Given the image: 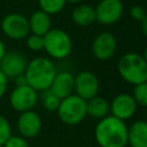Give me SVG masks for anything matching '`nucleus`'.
I'll list each match as a JSON object with an SVG mask.
<instances>
[{"mask_svg": "<svg viewBox=\"0 0 147 147\" xmlns=\"http://www.w3.org/2000/svg\"><path fill=\"white\" fill-rule=\"evenodd\" d=\"M94 138L100 147H125L127 145V125L124 121L108 115L96 123Z\"/></svg>", "mask_w": 147, "mask_h": 147, "instance_id": "f257e3e1", "label": "nucleus"}, {"mask_svg": "<svg viewBox=\"0 0 147 147\" xmlns=\"http://www.w3.org/2000/svg\"><path fill=\"white\" fill-rule=\"evenodd\" d=\"M55 75L56 68L54 63L44 56L34 57L28 62L24 71L26 84L37 92L49 90Z\"/></svg>", "mask_w": 147, "mask_h": 147, "instance_id": "f03ea898", "label": "nucleus"}, {"mask_svg": "<svg viewBox=\"0 0 147 147\" xmlns=\"http://www.w3.org/2000/svg\"><path fill=\"white\" fill-rule=\"evenodd\" d=\"M117 71L124 82L133 86L147 82V62L138 53L123 54L117 62Z\"/></svg>", "mask_w": 147, "mask_h": 147, "instance_id": "7ed1b4c3", "label": "nucleus"}, {"mask_svg": "<svg viewBox=\"0 0 147 147\" xmlns=\"http://www.w3.org/2000/svg\"><path fill=\"white\" fill-rule=\"evenodd\" d=\"M56 114L62 123L67 125H77L87 116L86 100L74 93L60 101Z\"/></svg>", "mask_w": 147, "mask_h": 147, "instance_id": "20e7f679", "label": "nucleus"}, {"mask_svg": "<svg viewBox=\"0 0 147 147\" xmlns=\"http://www.w3.org/2000/svg\"><path fill=\"white\" fill-rule=\"evenodd\" d=\"M44 51L52 59L63 60L72 51V40L64 30L51 29L44 36Z\"/></svg>", "mask_w": 147, "mask_h": 147, "instance_id": "39448f33", "label": "nucleus"}, {"mask_svg": "<svg viewBox=\"0 0 147 147\" xmlns=\"http://www.w3.org/2000/svg\"><path fill=\"white\" fill-rule=\"evenodd\" d=\"M2 33L14 40H21L29 36L30 28L29 21L25 16L18 13L7 14L0 23Z\"/></svg>", "mask_w": 147, "mask_h": 147, "instance_id": "423d86ee", "label": "nucleus"}, {"mask_svg": "<svg viewBox=\"0 0 147 147\" xmlns=\"http://www.w3.org/2000/svg\"><path fill=\"white\" fill-rule=\"evenodd\" d=\"M37 101H38L37 91L33 90L28 84L22 86H16L9 95L10 107L18 113L32 110Z\"/></svg>", "mask_w": 147, "mask_h": 147, "instance_id": "0eeeda50", "label": "nucleus"}, {"mask_svg": "<svg viewBox=\"0 0 147 147\" xmlns=\"http://www.w3.org/2000/svg\"><path fill=\"white\" fill-rule=\"evenodd\" d=\"M94 11L96 22L102 25H111L121 20L124 6L121 0H101L94 8Z\"/></svg>", "mask_w": 147, "mask_h": 147, "instance_id": "6e6552de", "label": "nucleus"}, {"mask_svg": "<svg viewBox=\"0 0 147 147\" xmlns=\"http://www.w3.org/2000/svg\"><path fill=\"white\" fill-rule=\"evenodd\" d=\"M100 90L99 79L94 72L83 70L75 76V90L74 93L84 100H90L98 95Z\"/></svg>", "mask_w": 147, "mask_h": 147, "instance_id": "1a4fd4ad", "label": "nucleus"}, {"mask_svg": "<svg viewBox=\"0 0 147 147\" xmlns=\"http://www.w3.org/2000/svg\"><path fill=\"white\" fill-rule=\"evenodd\" d=\"M117 49V41L113 33L101 32L92 41V53L95 59L107 61L111 59Z\"/></svg>", "mask_w": 147, "mask_h": 147, "instance_id": "9d476101", "label": "nucleus"}, {"mask_svg": "<svg viewBox=\"0 0 147 147\" xmlns=\"http://www.w3.org/2000/svg\"><path fill=\"white\" fill-rule=\"evenodd\" d=\"M109 105L111 115L124 122L132 118L138 108V105L136 103L133 96L127 93H121L116 95Z\"/></svg>", "mask_w": 147, "mask_h": 147, "instance_id": "9b49d317", "label": "nucleus"}, {"mask_svg": "<svg viewBox=\"0 0 147 147\" xmlns=\"http://www.w3.org/2000/svg\"><path fill=\"white\" fill-rule=\"evenodd\" d=\"M41 118L38 113L33 110L23 111L17 119V130L24 139H32L37 137L41 131Z\"/></svg>", "mask_w": 147, "mask_h": 147, "instance_id": "f8f14e48", "label": "nucleus"}, {"mask_svg": "<svg viewBox=\"0 0 147 147\" xmlns=\"http://www.w3.org/2000/svg\"><path fill=\"white\" fill-rule=\"evenodd\" d=\"M25 57L15 51L6 52L3 57L0 61V70L7 78H16L24 74L26 68Z\"/></svg>", "mask_w": 147, "mask_h": 147, "instance_id": "ddd939ff", "label": "nucleus"}, {"mask_svg": "<svg viewBox=\"0 0 147 147\" xmlns=\"http://www.w3.org/2000/svg\"><path fill=\"white\" fill-rule=\"evenodd\" d=\"M75 90V77L69 71H60L56 72L53 83L49 87V91L56 95L59 99H64L71 94H74Z\"/></svg>", "mask_w": 147, "mask_h": 147, "instance_id": "4468645a", "label": "nucleus"}, {"mask_svg": "<svg viewBox=\"0 0 147 147\" xmlns=\"http://www.w3.org/2000/svg\"><path fill=\"white\" fill-rule=\"evenodd\" d=\"M127 145L130 147H147V122L139 119L127 126Z\"/></svg>", "mask_w": 147, "mask_h": 147, "instance_id": "2eb2a0df", "label": "nucleus"}, {"mask_svg": "<svg viewBox=\"0 0 147 147\" xmlns=\"http://www.w3.org/2000/svg\"><path fill=\"white\" fill-rule=\"evenodd\" d=\"M29 21V28L30 32L38 36H45L51 29H52V21L51 15L42 10H36L31 14V16L28 18Z\"/></svg>", "mask_w": 147, "mask_h": 147, "instance_id": "dca6fc26", "label": "nucleus"}, {"mask_svg": "<svg viewBox=\"0 0 147 147\" xmlns=\"http://www.w3.org/2000/svg\"><path fill=\"white\" fill-rule=\"evenodd\" d=\"M71 20L78 26H88L95 22L94 8L87 3H79L71 11Z\"/></svg>", "mask_w": 147, "mask_h": 147, "instance_id": "f3484780", "label": "nucleus"}, {"mask_svg": "<svg viewBox=\"0 0 147 147\" xmlns=\"http://www.w3.org/2000/svg\"><path fill=\"white\" fill-rule=\"evenodd\" d=\"M109 111H110V105L108 100L102 96L96 95L86 101V114L92 118L101 119L108 116Z\"/></svg>", "mask_w": 147, "mask_h": 147, "instance_id": "a211bd4d", "label": "nucleus"}, {"mask_svg": "<svg viewBox=\"0 0 147 147\" xmlns=\"http://www.w3.org/2000/svg\"><path fill=\"white\" fill-rule=\"evenodd\" d=\"M40 10L48 15H55L60 13L67 5V0H38Z\"/></svg>", "mask_w": 147, "mask_h": 147, "instance_id": "6ab92c4d", "label": "nucleus"}, {"mask_svg": "<svg viewBox=\"0 0 147 147\" xmlns=\"http://www.w3.org/2000/svg\"><path fill=\"white\" fill-rule=\"evenodd\" d=\"M132 96L138 106L147 107V82L134 85Z\"/></svg>", "mask_w": 147, "mask_h": 147, "instance_id": "aec40b11", "label": "nucleus"}, {"mask_svg": "<svg viewBox=\"0 0 147 147\" xmlns=\"http://www.w3.org/2000/svg\"><path fill=\"white\" fill-rule=\"evenodd\" d=\"M44 92H45V94H44V98H42V105H44L45 109L51 111V113L56 111L59 106H60L61 99H59L56 95H54L49 90L44 91Z\"/></svg>", "mask_w": 147, "mask_h": 147, "instance_id": "412c9836", "label": "nucleus"}, {"mask_svg": "<svg viewBox=\"0 0 147 147\" xmlns=\"http://www.w3.org/2000/svg\"><path fill=\"white\" fill-rule=\"evenodd\" d=\"M11 126L8 119L0 114V146H3L5 142L11 137Z\"/></svg>", "mask_w": 147, "mask_h": 147, "instance_id": "4be33fe9", "label": "nucleus"}, {"mask_svg": "<svg viewBox=\"0 0 147 147\" xmlns=\"http://www.w3.org/2000/svg\"><path fill=\"white\" fill-rule=\"evenodd\" d=\"M26 47L32 52H39L44 49V37L38 34H29L26 37Z\"/></svg>", "mask_w": 147, "mask_h": 147, "instance_id": "5701e85b", "label": "nucleus"}, {"mask_svg": "<svg viewBox=\"0 0 147 147\" xmlns=\"http://www.w3.org/2000/svg\"><path fill=\"white\" fill-rule=\"evenodd\" d=\"M3 147H29L26 139L21 136H11L3 145Z\"/></svg>", "mask_w": 147, "mask_h": 147, "instance_id": "b1692460", "label": "nucleus"}, {"mask_svg": "<svg viewBox=\"0 0 147 147\" xmlns=\"http://www.w3.org/2000/svg\"><path fill=\"white\" fill-rule=\"evenodd\" d=\"M146 14H147L146 9L139 5H136V6L131 7V9H130V16L137 22H141L144 20V17L146 16Z\"/></svg>", "mask_w": 147, "mask_h": 147, "instance_id": "393cba45", "label": "nucleus"}, {"mask_svg": "<svg viewBox=\"0 0 147 147\" xmlns=\"http://www.w3.org/2000/svg\"><path fill=\"white\" fill-rule=\"evenodd\" d=\"M7 87H8V78L0 70V99L5 95V93L7 91Z\"/></svg>", "mask_w": 147, "mask_h": 147, "instance_id": "a878e982", "label": "nucleus"}, {"mask_svg": "<svg viewBox=\"0 0 147 147\" xmlns=\"http://www.w3.org/2000/svg\"><path fill=\"white\" fill-rule=\"evenodd\" d=\"M14 79H15V84H16V86H22V85H25V84H26L24 74L21 75V76H18V77H16V78H14Z\"/></svg>", "mask_w": 147, "mask_h": 147, "instance_id": "bb28decb", "label": "nucleus"}, {"mask_svg": "<svg viewBox=\"0 0 147 147\" xmlns=\"http://www.w3.org/2000/svg\"><path fill=\"white\" fill-rule=\"evenodd\" d=\"M140 24H141V30H142V33H144V36L147 38V14H146V16L144 17V20L140 22Z\"/></svg>", "mask_w": 147, "mask_h": 147, "instance_id": "cd10ccee", "label": "nucleus"}, {"mask_svg": "<svg viewBox=\"0 0 147 147\" xmlns=\"http://www.w3.org/2000/svg\"><path fill=\"white\" fill-rule=\"evenodd\" d=\"M5 53H6V48H5V44H3V41L0 39V61H1V59L3 57V55H5Z\"/></svg>", "mask_w": 147, "mask_h": 147, "instance_id": "c85d7f7f", "label": "nucleus"}, {"mask_svg": "<svg viewBox=\"0 0 147 147\" xmlns=\"http://www.w3.org/2000/svg\"><path fill=\"white\" fill-rule=\"evenodd\" d=\"M82 1H83V0H67V2H69V3H74V5H79Z\"/></svg>", "mask_w": 147, "mask_h": 147, "instance_id": "c756f323", "label": "nucleus"}, {"mask_svg": "<svg viewBox=\"0 0 147 147\" xmlns=\"http://www.w3.org/2000/svg\"><path fill=\"white\" fill-rule=\"evenodd\" d=\"M142 56H144V59H145V61L147 62V47L145 48V51H144V54H142Z\"/></svg>", "mask_w": 147, "mask_h": 147, "instance_id": "7c9ffc66", "label": "nucleus"}, {"mask_svg": "<svg viewBox=\"0 0 147 147\" xmlns=\"http://www.w3.org/2000/svg\"><path fill=\"white\" fill-rule=\"evenodd\" d=\"M146 122H147V111H146Z\"/></svg>", "mask_w": 147, "mask_h": 147, "instance_id": "2f4dec72", "label": "nucleus"}, {"mask_svg": "<svg viewBox=\"0 0 147 147\" xmlns=\"http://www.w3.org/2000/svg\"><path fill=\"white\" fill-rule=\"evenodd\" d=\"M0 147H3V146H0Z\"/></svg>", "mask_w": 147, "mask_h": 147, "instance_id": "473e14b6", "label": "nucleus"}]
</instances>
